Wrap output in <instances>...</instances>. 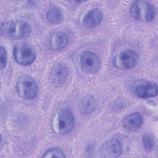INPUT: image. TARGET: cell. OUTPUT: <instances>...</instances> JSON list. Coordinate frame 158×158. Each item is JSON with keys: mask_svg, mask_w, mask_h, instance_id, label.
I'll return each instance as SVG.
<instances>
[{"mask_svg": "<svg viewBox=\"0 0 158 158\" xmlns=\"http://www.w3.org/2000/svg\"><path fill=\"white\" fill-rule=\"evenodd\" d=\"M75 125V117L69 109H62L57 115V129L60 134H67L70 132Z\"/></svg>", "mask_w": 158, "mask_h": 158, "instance_id": "obj_8", "label": "cell"}, {"mask_svg": "<svg viewBox=\"0 0 158 158\" xmlns=\"http://www.w3.org/2000/svg\"><path fill=\"white\" fill-rule=\"evenodd\" d=\"M101 154L104 157H115L123 152L121 143L117 139H112L106 142L101 148Z\"/></svg>", "mask_w": 158, "mask_h": 158, "instance_id": "obj_10", "label": "cell"}, {"mask_svg": "<svg viewBox=\"0 0 158 158\" xmlns=\"http://www.w3.org/2000/svg\"><path fill=\"white\" fill-rule=\"evenodd\" d=\"M15 89L18 95L25 99L35 98L38 91L36 81L33 78L28 75H23L17 79Z\"/></svg>", "mask_w": 158, "mask_h": 158, "instance_id": "obj_3", "label": "cell"}, {"mask_svg": "<svg viewBox=\"0 0 158 158\" xmlns=\"http://www.w3.org/2000/svg\"><path fill=\"white\" fill-rule=\"evenodd\" d=\"M46 19L48 21L52 24H58L63 20V14L59 8L52 7L48 11Z\"/></svg>", "mask_w": 158, "mask_h": 158, "instance_id": "obj_14", "label": "cell"}, {"mask_svg": "<svg viewBox=\"0 0 158 158\" xmlns=\"http://www.w3.org/2000/svg\"><path fill=\"white\" fill-rule=\"evenodd\" d=\"M69 43V37L65 33L58 31L54 33L50 38L49 44L54 50H60L64 48Z\"/></svg>", "mask_w": 158, "mask_h": 158, "instance_id": "obj_13", "label": "cell"}, {"mask_svg": "<svg viewBox=\"0 0 158 158\" xmlns=\"http://www.w3.org/2000/svg\"><path fill=\"white\" fill-rule=\"evenodd\" d=\"M65 156L62 149L58 148H52L48 149L43 157H65Z\"/></svg>", "mask_w": 158, "mask_h": 158, "instance_id": "obj_17", "label": "cell"}, {"mask_svg": "<svg viewBox=\"0 0 158 158\" xmlns=\"http://www.w3.org/2000/svg\"><path fill=\"white\" fill-rule=\"evenodd\" d=\"M142 144L144 149L148 151L153 150L155 146V140L153 136L151 135L146 134L142 139Z\"/></svg>", "mask_w": 158, "mask_h": 158, "instance_id": "obj_16", "label": "cell"}, {"mask_svg": "<svg viewBox=\"0 0 158 158\" xmlns=\"http://www.w3.org/2000/svg\"><path fill=\"white\" fill-rule=\"evenodd\" d=\"M13 55L15 60L19 64L28 65L35 61L36 52L31 45L22 43H18L14 46Z\"/></svg>", "mask_w": 158, "mask_h": 158, "instance_id": "obj_4", "label": "cell"}, {"mask_svg": "<svg viewBox=\"0 0 158 158\" xmlns=\"http://www.w3.org/2000/svg\"><path fill=\"white\" fill-rule=\"evenodd\" d=\"M133 94L139 98H149L157 94V86L155 83L146 80H137L131 87Z\"/></svg>", "mask_w": 158, "mask_h": 158, "instance_id": "obj_6", "label": "cell"}, {"mask_svg": "<svg viewBox=\"0 0 158 158\" xmlns=\"http://www.w3.org/2000/svg\"><path fill=\"white\" fill-rule=\"evenodd\" d=\"M130 14L137 20L149 22L154 19L156 10L154 6L146 1H135L130 7Z\"/></svg>", "mask_w": 158, "mask_h": 158, "instance_id": "obj_2", "label": "cell"}, {"mask_svg": "<svg viewBox=\"0 0 158 158\" xmlns=\"http://www.w3.org/2000/svg\"><path fill=\"white\" fill-rule=\"evenodd\" d=\"M96 106L95 100L93 97L88 96L85 98L80 103V109L83 114H89L91 113Z\"/></svg>", "mask_w": 158, "mask_h": 158, "instance_id": "obj_15", "label": "cell"}, {"mask_svg": "<svg viewBox=\"0 0 158 158\" xmlns=\"http://www.w3.org/2000/svg\"><path fill=\"white\" fill-rule=\"evenodd\" d=\"M102 19V13L98 8L89 10L83 19V23L87 28H94L98 26Z\"/></svg>", "mask_w": 158, "mask_h": 158, "instance_id": "obj_12", "label": "cell"}, {"mask_svg": "<svg viewBox=\"0 0 158 158\" xmlns=\"http://www.w3.org/2000/svg\"><path fill=\"white\" fill-rule=\"evenodd\" d=\"M137 52L131 49H126L120 52L114 58V64L122 70H129L133 68L138 61Z\"/></svg>", "mask_w": 158, "mask_h": 158, "instance_id": "obj_5", "label": "cell"}, {"mask_svg": "<svg viewBox=\"0 0 158 158\" xmlns=\"http://www.w3.org/2000/svg\"><path fill=\"white\" fill-rule=\"evenodd\" d=\"M143 117L139 113L134 112L127 115L122 121L123 127L127 130L136 131L142 125Z\"/></svg>", "mask_w": 158, "mask_h": 158, "instance_id": "obj_11", "label": "cell"}, {"mask_svg": "<svg viewBox=\"0 0 158 158\" xmlns=\"http://www.w3.org/2000/svg\"><path fill=\"white\" fill-rule=\"evenodd\" d=\"M1 33L4 37L17 40L28 37L31 33L30 25L23 20H10L1 25Z\"/></svg>", "mask_w": 158, "mask_h": 158, "instance_id": "obj_1", "label": "cell"}, {"mask_svg": "<svg viewBox=\"0 0 158 158\" xmlns=\"http://www.w3.org/2000/svg\"><path fill=\"white\" fill-rule=\"evenodd\" d=\"M0 65H1V70H4L6 65L7 62V52L6 51V49L1 46L0 49Z\"/></svg>", "mask_w": 158, "mask_h": 158, "instance_id": "obj_18", "label": "cell"}, {"mask_svg": "<svg viewBox=\"0 0 158 158\" xmlns=\"http://www.w3.org/2000/svg\"><path fill=\"white\" fill-rule=\"evenodd\" d=\"M69 75V69L62 63L54 64L49 72V80L56 86H61L67 81Z\"/></svg>", "mask_w": 158, "mask_h": 158, "instance_id": "obj_9", "label": "cell"}, {"mask_svg": "<svg viewBox=\"0 0 158 158\" xmlns=\"http://www.w3.org/2000/svg\"><path fill=\"white\" fill-rule=\"evenodd\" d=\"M79 60L81 69L88 74L96 73L100 68V59L95 53L92 52H82L80 55Z\"/></svg>", "mask_w": 158, "mask_h": 158, "instance_id": "obj_7", "label": "cell"}]
</instances>
